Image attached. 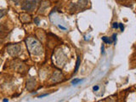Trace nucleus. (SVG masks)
<instances>
[{
	"label": "nucleus",
	"mask_w": 136,
	"mask_h": 102,
	"mask_svg": "<svg viewBox=\"0 0 136 102\" xmlns=\"http://www.w3.org/2000/svg\"><path fill=\"white\" fill-rule=\"evenodd\" d=\"M118 27L121 29V31H122V32H123V30H124V26H123V23H118Z\"/></svg>",
	"instance_id": "11"
},
{
	"label": "nucleus",
	"mask_w": 136,
	"mask_h": 102,
	"mask_svg": "<svg viewBox=\"0 0 136 102\" xmlns=\"http://www.w3.org/2000/svg\"><path fill=\"white\" fill-rule=\"evenodd\" d=\"M83 81L82 79H77V78H75L74 80H72L71 81V84H72L73 85H77V84H78L79 82H81Z\"/></svg>",
	"instance_id": "9"
},
{
	"label": "nucleus",
	"mask_w": 136,
	"mask_h": 102,
	"mask_svg": "<svg viewBox=\"0 0 136 102\" xmlns=\"http://www.w3.org/2000/svg\"><path fill=\"white\" fill-rule=\"evenodd\" d=\"M98 89H99V86H98V85H95V86H94V87H93V90L94 91V92L98 91Z\"/></svg>",
	"instance_id": "14"
},
{
	"label": "nucleus",
	"mask_w": 136,
	"mask_h": 102,
	"mask_svg": "<svg viewBox=\"0 0 136 102\" xmlns=\"http://www.w3.org/2000/svg\"><path fill=\"white\" fill-rule=\"evenodd\" d=\"M80 63H81V60H80V57H77V63H76V67H75V71L74 72L76 73L77 70H78V68L80 67Z\"/></svg>",
	"instance_id": "8"
},
{
	"label": "nucleus",
	"mask_w": 136,
	"mask_h": 102,
	"mask_svg": "<svg viewBox=\"0 0 136 102\" xmlns=\"http://www.w3.org/2000/svg\"><path fill=\"white\" fill-rule=\"evenodd\" d=\"M35 80L34 79H29L28 80V82H26V88H27V89L28 90H32L33 88L35 87Z\"/></svg>",
	"instance_id": "6"
},
{
	"label": "nucleus",
	"mask_w": 136,
	"mask_h": 102,
	"mask_svg": "<svg viewBox=\"0 0 136 102\" xmlns=\"http://www.w3.org/2000/svg\"><path fill=\"white\" fill-rule=\"evenodd\" d=\"M26 46L28 47L30 52L34 54H40L42 53V46L37 39L28 38L26 40Z\"/></svg>",
	"instance_id": "1"
},
{
	"label": "nucleus",
	"mask_w": 136,
	"mask_h": 102,
	"mask_svg": "<svg viewBox=\"0 0 136 102\" xmlns=\"http://www.w3.org/2000/svg\"><path fill=\"white\" fill-rule=\"evenodd\" d=\"M12 1L15 2V4H20V3H21V0H12Z\"/></svg>",
	"instance_id": "16"
},
{
	"label": "nucleus",
	"mask_w": 136,
	"mask_h": 102,
	"mask_svg": "<svg viewBox=\"0 0 136 102\" xmlns=\"http://www.w3.org/2000/svg\"><path fill=\"white\" fill-rule=\"evenodd\" d=\"M112 27H113V28H115V29L118 28V23L117 22H114L112 24Z\"/></svg>",
	"instance_id": "13"
},
{
	"label": "nucleus",
	"mask_w": 136,
	"mask_h": 102,
	"mask_svg": "<svg viewBox=\"0 0 136 102\" xmlns=\"http://www.w3.org/2000/svg\"><path fill=\"white\" fill-rule=\"evenodd\" d=\"M10 32V30L7 26L0 24V38H5Z\"/></svg>",
	"instance_id": "4"
},
{
	"label": "nucleus",
	"mask_w": 136,
	"mask_h": 102,
	"mask_svg": "<svg viewBox=\"0 0 136 102\" xmlns=\"http://www.w3.org/2000/svg\"><path fill=\"white\" fill-rule=\"evenodd\" d=\"M20 19L21 20L22 22H24V23L30 22V21H31V17H30L27 14H21Z\"/></svg>",
	"instance_id": "5"
},
{
	"label": "nucleus",
	"mask_w": 136,
	"mask_h": 102,
	"mask_svg": "<svg viewBox=\"0 0 136 102\" xmlns=\"http://www.w3.org/2000/svg\"><path fill=\"white\" fill-rule=\"evenodd\" d=\"M38 1H32V0H26L22 4V10H26L28 12H32L35 10L36 6H37Z\"/></svg>",
	"instance_id": "3"
},
{
	"label": "nucleus",
	"mask_w": 136,
	"mask_h": 102,
	"mask_svg": "<svg viewBox=\"0 0 136 102\" xmlns=\"http://www.w3.org/2000/svg\"><path fill=\"white\" fill-rule=\"evenodd\" d=\"M47 95H40V96H39V97H38V98H43V97H45V96H47Z\"/></svg>",
	"instance_id": "19"
},
{
	"label": "nucleus",
	"mask_w": 136,
	"mask_h": 102,
	"mask_svg": "<svg viewBox=\"0 0 136 102\" xmlns=\"http://www.w3.org/2000/svg\"><path fill=\"white\" fill-rule=\"evenodd\" d=\"M52 1H57V0H52Z\"/></svg>",
	"instance_id": "20"
},
{
	"label": "nucleus",
	"mask_w": 136,
	"mask_h": 102,
	"mask_svg": "<svg viewBox=\"0 0 136 102\" xmlns=\"http://www.w3.org/2000/svg\"><path fill=\"white\" fill-rule=\"evenodd\" d=\"M34 21H35V23L37 24V25L39 24V19H38V18H36L35 20H34Z\"/></svg>",
	"instance_id": "17"
},
{
	"label": "nucleus",
	"mask_w": 136,
	"mask_h": 102,
	"mask_svg": "<svg viewBox=\"0 0 136 102\" xmlns=\"http://www.w3.org/2000/svg\"><path fill=\"white\" fill-rule=\"evenodd\" d=\"M58 27H59L60 29L64 30V31H66V27H64V26H60V25H58Z\"/></svg>",
	"instance_id": "15"
},
{
	"label": "nucleus",
	"mask_w": 136,
	"mask_h": 102,
	"mask_svg": "<svg viewBox=\"0 0 136 102\" xmlns=\"http://www.w3.org/2000/svg\"><path fill=\"white\" fill-rule=\"evenodd\" d=\"M105 48H104V44H102V46H101V53L102 54H104L105 53Z\"/></svg>",
	"instance_id": "18"
},
{
	"label": "nucleus",
	"mask_w": 136,
	"mask_h": 102,
	"mask_svg": "<svg viewBox=\"0 0 136 102\" xmlns=\"http://www.w3.org/2000/svg\"><path fill=\"white\" fill-rule=\"evenodd\" d=\"M112 42L116 43V33H114V34L112 35Z\"/></svg>",
	"instance_id": "12"
},
{
	"label": "nucleus",
	"mask_w": 136,
	"mask_h": 102,
	"mask_svg": "<svg viewBox=\"0 0 136 102\" xmlns=\"http://www.w3.org/2000/svg\"><path fill=\"white\" fill-rule=\"evenodd\" d=\"M102 41L105 43H108V44H110V43H112V40L108 37H102Z\"/></svg>",
	"instance_id": "7"
},
{
	"label": "nucleus",
	"mask_w": 136,
	"mask_h": 102,
	"mask_svg": "<svg viewBox=\"0 0 136 102\" xmlns=\"http://www.w3.org/2000/svg\"><path fill=\"white\" fill-rule=\"evenodd\" d=\"M7 51L11 56H17L21 52V47L19 44H10L7 47Z\"/></svg>",
	"instance_id": "2"
},
{
	"label": "nucleus",
	"mask_w": 136,
	"mask_h": 102,
	"mask_svg": "<svg viewBox=\"0 0 136 102\" xmlns=\"http://www.w3.org/2000/svg\"><path fill=\"white\" fill-rule=\"evenodd\" d=\"M5 14H6V10H0V18H2Z\"/></svg>",
	"instance_id": "10"
}]
</instances>
